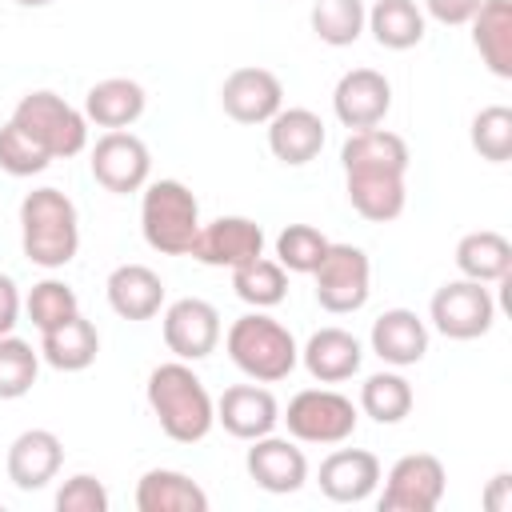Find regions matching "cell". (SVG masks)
I'll return each instance as SVG.
<instances>
[{"label": "cell", "mask_w": 512, "mask_h": 512, "mask_svg": "<svg viewBox=\"0 0 512 512\" xmlns=\"http://www.w3.org/2000/svg\"><path fill=\"white\" fill-rule=\"evenodd\" d=\"M328 236L312 224H288L280 236H276V264L284 272H304L312 276V268L320 264V256L328 252Z\"/></svg>", "instance_id": "obj_35"}, {"label": "cell", "mask_w": 512, "mask_h": 512, "mask_svg": "<svg viewBox=\"0 0 512 512\" xmlns=\"http://www.w3.org/2000/svg\"><path fill=\"white\" fill-rule=\"evenodd\" d=\"M472 24V44L492 76H512V0H480Z\"/></svg>", "instance_id": "obj_26"}, {"label": "cell", "mask_w": 512, "mask_h": 512, "mask_svg": "<svg viewBox=\"0 0 512 512\" xmlns=\"http://www.w3.org/2000/svg\"><path fill=\"white\" fill-rule=\"evenodd\" d=\"M344 192L348 204L372 220V224H388L404 212V172H384V168H352L344 172Z\"/></svg>", "instance_id": "obj_20"}, {"label": "cell", "mask_w": 512, "mask_h": 512, "mask_svg": "<svg viewBox=\"0 0 512 512\" xmlns=\"http://www.w3.org/2000/svg\"><path fill=\"white\" fill-rule=\"evenodd\" d=\"M92 176L100 188L116 192V196H128V192H140L148 184V172H152V156H148V144L136 136V132H104L96 144H92Z\"/></svg>", "instance_id": "obj_10"}, {"label": "cell", "mask_w": 512, "mask_h": 512, "mask_svg": "<svg viewBox=\"0 0 512 512\" xmlns=\"http://www.w3.org/2000/svg\"><path fill=\"white\" fill-rule=\"evenodd\" d=\"M20 320V288L8 272H0V336H8Z\"/></svg>", "instance_id": "obj_41"}, {"label": "cell", "mask_w": 512, "mask_h": 512, "mask_svg": "<svg viewBox=\"0 0 512 512\" xmlns=\"http://www.w3.org/2000/svg\"><path fill=\"white\" fill-rule=\"evenodd\" d=\"M108 308L124 320H152L164 304V280L148 264H120L108 272Z\"/></svg>", "instance_id": "obj_23"}, {"label": "cell", "mask_w": 512, "mask_h": 512, "mask_svg": "<svg viewBox=\"0 0 512 512\" xmlns=\"http://www.w3.org/2000/svg\"><path fill=\"white\" fill-rule=\"evenodd\" d=\"M380 484V460L368 448H336L320 464V492L336 504H360Z\"/></svg>", "instance_id": "obj_18"}, {"label": "cell", "mask_w": 512, "mask_h": 512, "mask_svg": "<svg viewBox=\"0 0 512 512\" xmlns=\"http://www.w3.org/2000/svg\"><path fill=\"white\" fill-rule=\"evenodd\" d=\"M428 16L440 20V24H468L480 8V0H424Z\"/></svg>", "instance_id": "obj_40"}, {"label": "cell", "mask_w": 512, "mask_h": 512, "mask_svg": "<svg viewBox=\"0 0 512 512\" xmlns=\"http://www.w3.org/2000/svg\"><path fill=\"white\" fill-rule=\"evenodd\" d=\"M232 292H236L244 304L260 308V312H264V308H276V304L288 296V272H284L276 260L256 256V260L232 268Z\"/></svg>", "instance_id": "obj_31"}, {"label": "cell", "mask_w": 512, "mask_h": 512, "mask_svg": "<svg viewBox=\"0 0 512 512\" xmlns=\"http://www.w3.org/2000/svg\"><path fill=\"white\" fill-rule=\"evenodd\" d=\"M140 232L164 256H188L200 232V204L180 180H152L140 196Z\"/></svg>", "instance_id": "obj_4"}, {"label": "cell", "mask_w": 512, "mask_h": 512, "mask_svg": "<svg viewBox=\"0 0 512 512\" xmlns=\"http://www.w3.org/2000/svg\"><path fill=\"white\" fill-rule=\"evenodd\" d=\"M340 164H344V172H352V168L408 172V144H404V136H396L388 128H360L344 140Z\"/></svg>", "instance_id": "obj_29"}, {"label": "cell", "mask_w": 512, "mask_h": 512, "mask_svg": "<svg viewBox=\"0 0 512 512\" xmlns=\"http://www.w3.org/2000/svg\"><path fill=\"white\" fill-rule=\"evenodd\" d=\"M216 420L224 424L228 436L256 440V436H268L280 424V404L264 384H232L216 400Z\"/></svg>", "instance_id": "obj_17"}, {"label": "cell", "mask_w": 512, "mask_h": 512, "mask_svg": "<svg viewBox=\"0 0 512 512\" xmlns=\"http://www.w3.org/2000/svg\"><path fill=\"white\" fill-rule=\"evenodd\" d=\"M248 456H244V468L248 476L256 480V488L272 492V496H288V492H300L304 480H308V456L284 440V436H256L248 440Z\"/></svg>", "instance_id": "obj_15"}, {"label": "cell", "mask_w": 512, "mask_h": 512, "mask_svg": "<svg viewBox=\"0 0 512 512\" xmlns=\"http://www.w3.org/2000/svg\"><path fill=\"white\" fill-rule=\"evenodd\" d=\"M52 164V156L16 124V120H8L4 128H0V168L8 172V176H36V172H44Z\"/></svg>", "instance_id": "obj_38"}, {"label": "cell", "mask_w": 512, "mask_h": 512, "mask_svg": "<svg viewBox=\"0 0 512 512\" xmlns=\"http://www.w3.org/2000/svg\"><path fill=\"white\" fill-rule=\"evenodd\" d=\"M148 408L152 416L160 420L164 436L176 440V444H196L212 432L216 424V404L204 388V380L184 364V360H168V364H156L148 372Z\"/></svg>", "instance_id": "obj_1"}, {"label": "cell", "mask_w": 512, "mask_h": 512, "mask_svg": "<svg viewBox=\"0 0 512 512\" xmlns=\"http://www.w3.org/2000/svg\"><path fill=\"white\" fill-rule=\"evenodd\" d=\"M392 108V84L376 68H352L332 88V112L344 128H376Z\"/></svg>", "instance_id": "obj_14"}, {"label": "cell", "mask_w": 512, "mask_h": 512, "mask_svg": "<svg viewBox=\"0 0 512 512\" xmlns=\"http://www.w3.org/2000/svg\"><path fill=\"white\" fill-rule=\"evenodd\" d=\"M432 328L448 340H476L496 324V300L480 280H448L428 304Z\"/></svg>", "instance_id": "obj_8"}, {"label": "cell", "mask_w": 512, "mask_h": 512, "mask_svg": "<svg viewBox=\"0 0 512 512\" xmlns=\"http://www.w3.org/2000/svg\"><path fill=\"white\" fill-rule=\"evenodd\" d=\"M312 276H316V300H320L324 312L344 316V312H360L368 304L372 264H368L364 248H356V244H328V252L312 268Z\"/></svg>", "instance_id": "obj_7"}, {"label": "cell", "mask_w": 512, "mask_h": 512, "mask_svg": "<svg viewBox=\"0 0 512 512\" xmlns=\"http://www.w3.org/2000/svg\"><path fill=\"white\" fill-rule=\"evenodd\" d=\"M472 148L488 160V164H504L512 156V108L504 104H488L472 116Z\"/></svg>", "instance_id": "obj_36"}, {"label": "cell", "mask_w": 512, "mask_h": 512, "mask_svg": "<svg viewBox=\"0 0 512 512\" xmlns=\"http://www.w3.org/2000/svg\"><path fill=\"white\" fill-rule=\"evenodd\" d=\"M220 104L236 124H268L284 108V84L276 72L244 64V68H232L224 76Z\"/></svg>", "instance_id": "obj_13"}, {"label": "cell", "mask_w": 512, "mask_h": 512, "mask_svg": "<svg viewBox=\"0 0 512 512\" xmlns=\"http://www.w3.org/2000/svg\"><path fill=\"white\" fill-rule=\"evenodd\" d=\"M224 348H228L232 364L256 384H276V380L292 376V368L300 364V348H296L292 332L280 320L264 316L260 308L232 320Z\"/></svg>", "instance_id": "obj_3"}, {"label": "cell", "mask_w": 512, "mask_h": 512, "mask_svg": "<svg viewBox=\"0 0 512 512\" xmlns=\"http://www.w3.org/2000/svg\"><path fill=\"white\" fill-rule=\"evenodd\" d=\"M20 8H44V4H52V0H16Z\"/></svg>", "instance_id": "obj_43"}, {"label": "cell", "mask_w": 512, "mask_h": 512, "mask_svg": "<svg viewBox=\"0 0 512 512\" xmlns=\"http://www.w3.org/2000/svg\"><path fill=\"white\" fill-rule=\"evenodd\" d=\"M60 464H64V444H60V436L48 432V428H28V432H20V436L8 444V460H4L8 480H12L20 492H40L44 484H52L56 472H60Z\"/></svg>", "instance_id": "obj_16"}, {"label": "cell", "mask_w": 512, "mask_h": 512, "mask_svg": "<svg viewBox=\"0 0 512 512\" xmlns=\"http://www.w3.org/2000/svg\"><path fill=\"white\" fill-rule=\"evenodd\" d=\"M444 464L432 452H408L388 468L380 512H432L444 500Z\"/></svg>", "instance_id": "obj_9"}, {"label": "cell", "mask_w": 512, "mask_h": 512, "mask_svg": "<svg viewBox=\"0 0 512 512\" xmlns=\"http://www.w3.org/2000/svg\"><path fill=\"white\" fill-rule=\"evenodd\" d=\"M360 412L376 424H400L412 412V384L400 372H372L360 384Z\"/></svg>", "instance_id": "obj_32"}, {"label": "cell", "mask_w": 512, "mask_h": 512, "mask_svg": "<svg viewBox=\"0 0 512 512\" xmlns=\"http://www.w3.org/2000/svg\"><path fill=\"white\" fill-rule=\"evenodd\" d=\"M144 104H148V96H144V88H140L136 80H128V76H108V80H96V84L88 88V96H84V116H88L96 128L116 132V128L136 124V120L144 116Z\"/></svg>", "instance_id": "obj_25"}, {"label": "cell", "mask_w": 512, "mask_h": 512, "mask_svg": "<svg viewBox=\"0 0 512 512\" xmlns=\"http://www.w3.org/2000/svg\"><path fill=\"white\" fill-rule=\"evenodd\" d=\"M24 308H28V320H32L40 332H48V328L72 320V316L80 312V300H76V292H72L64 280H40V284H32Z\"/></svg>", "instance_id": "obj_37"}, {"label": "cell", "mask_w": 512, "mask_h": 512, "mask_svg": "<svg viewBox=\"0 0 512 512\" xmlns=\"http://www.w3.org/2000/svg\"><path fill=\"white\" fill-rule=\"evenodd\" d=\"M320 148H324V120L312 108H280L268 120V152L280 164L300 168L316 160Z\"/></svg>", "instance_id": "obj_21"}, {"label": "cell", "mask_w": 512, "mask_h": 512, "mask_svg": "<svg viewBox=\"0 0 512 512\" xmlns=\"http://www.w3.org/2000/svg\"><path fill=\"white\" fill-rule=\"evenodd\" d=\"M164 344L184 364L212 356L220 344V312L200 296L172 300L164 308Z\"/></svg>", "instance_id": "obj_12"}, {"label": "cell", "mask_w": 512, "mask_h": 512, "mask_svg": "<svg viewBox=\"0 0 512 512\" xmlns=\"http://www.w3.org/2000/svg\"><path fill=\"white\" fill-rule=\"evenodd\" d=\"M56 508L60 512H108V488L92 472H76L56 492Z\"/></svg>", "instance_id": "obj_39"}, {"label": "cell", "mask_w": 512, "mask_h": 512, "mask_svg": "<svg viewBox=\"0 0 512 512\" xmlns=\"http://www.w3.org/2000/svg\"><path fill=\"white\" fill-rule=\"evenodd\" d=\"M100 352V332L88 316H72L48 332H40V356L56 368V372H84Z\"/></svg>", "instance_id": "obj_27"}, {"label": "cell", "mask_w": 512, "mask_h": 512, "mask_svg": "<svg viewBox=\"0 0 512 512\" xmlns=\"http://www.w3.org/2000/svg\"><path fill=\"white\" fill-rule=\"evenodd\" d=\"M12 120L52 156V160H68L80 156L88 148V116L76 112L64 96L40 88L20 96V104L12 108Z\"/></svg>", "instance_id": "obj_5"}, {"label": "cell", "mask_w": 512, "mask_h": 512, "mask_svg": "<svg viewBox=\"0 0 512 512\" xmlns=\"http://www.w3.org/2000/svg\"><path fill=\"white\" fill-rule=\"evenodd\" d=\"M456 268H460L464 280H480V284L508 280V272H512V244L500 232H492V228L468 232L456 244Z\"/></svg>", "instance_id": "obj_28"}, {"label": "cell", "mask_w": 512, "mask_h": 512, "mask_svg": "<svg viewBox=\"0 0 512 512\" xmlns=\"http://www.w3.org/2000/svg\"><path fill=\"white\" fill-rule=\"evenodd\" d=\"M40 376V352L20 336H0V400H20Z\"/></svg>", "instance_id": "obj_34"}, {"label": "cell", "mask_w": 512, "mask_h": 512, "mask_svg": "<svg viewBox=\"0 0 512 512\" xmlns=\"http://www.w3.org/2000/svg\"><path fill=\"white\" fill-rule=\"evenodd\" d=\"M280 420L300 444H344L356 432V404L332 388H304L288 400Z\"/></svg>", "instance_id": "obj_6"}, {"label": "cell", "mask_w": 512, "mask_h": 512, "mask_svg": "<svg viewBox=\"0 0 512 512\" xmlns=\"http://www.w3.org/2000/svg\"><path fill=\"white\" fill-rule=\"evenodd\" d=\"M300 360L308 368L312 380L320 384H340V380H352L360 372V360H364V348L352 332L344 328H320L308 336V344L300 348Z\"/></svg>", "instance_id": "obj_22"}, {"label": "cell", "mask_w": 512, "mask_h": 512, "mask_svg": "<svg viewBox=\"0 0 512 512\" xmlns=\"http://www.w3.org/2000/svg\"><path fill=\"white\" fill-rule=\"evenodd\" d=\"M136 508L140 512H208V492L176 468H148L136 480Z\"/></svg>", "instance_id": "obj_24"}, {"label": "cell", "mask_w": 512, "mask_h": 512, "mask_svg": "<svg viewBox=\"0 0 512 512\" xmlns=\"http://www.w3.org/2000/svg\"><path fill=\"white\" fill-rule=\"evenodd\" d=\"M20 244L36 268H64L80 248L76 204L60 188H32L20 200Z\"/></svg>", "instance_id": "obj_2"}, {"label": "cell", "mask_w": 512, "mask_h": 512, "mask_svg": "<svg viewBox=\"0 0 512 512\" xmlns=\"http://www.w3.org/2000/svg\"><path fill=\"white\" fill-rule=\"evenodd\" d=\"M364 24L388 52H408L424 40V12L416 8V0H376Z\"/></svg>", "instance_id": "obj_30"}, {"label": "cell", "mask_w": 512, "mask_h": 512, "mask_svg": "<svg viewBox=\"0 0 512 512\" xmlns=\"http://www.w3.org/2000/svg\"><path fill=\"white\" fill-rule=\"evenodd\" d=\"M368 344H372V352L384 364L408 368V364H420L424 360V352H428V328H424V320L412 308H388V312H380L372 320Z\"/></svg>", "instance_id": "obj_19"}, {"label": "cell", "mask_w": 512, "mask_h": 512, "mask_svg": "<svg viewBox=\"0 0 512 512\" xmlns=\"http://www.w3.org/2000/svg\"><path fill=\"white\" fill-rule=\"evenodd\" d=\"M308 20H312V32L324 44L348 48V44L360 40L364 20H368V8H364V0H316Z\"/></svg>", "instance_id": "obj_33"}, {"label": "cell", "mask_w": 512, "mask_h": 512, "mask_svg": "<svg viewBox=\"0 0 512 512\" xmlns=\"http://www.w3.org/2000/svg\"><path fill=\"white\" fill-rule=\"evenodd\" d=\"M188 256L208 268H240L264 256V228L248 216H216L212 224H200Z\"/></svg>", "instance_id": "obj_11"}, {"label": "cell", "mask_w": 512, "mask_h": 512, "mask_svg": "<svg viewBox=\"0 0 512 512\" xmlns=\"http://www.w3.org/2000/svg\"><path fill=\"white\" fill-rule=\"evenodd\" d=\"M512 488V476L508 472H500V476H492V488H488V496H484V504L492 508V512H504L508 508V500H504V492Z\"/></svg>", "instance_id": "obj_42"}]
</instances>
